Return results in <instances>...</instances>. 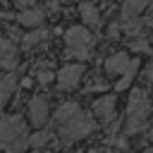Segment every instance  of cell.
<instances>
[{
	"instance_id": "9a60e30c",
	"label": "cell",
	"mask_w": 153,
	"mask_h": 153,
	"mask_svg": "<svg viewBox=\"0 0 153 153\" xmlns=\"http://www.w3.org/2000/svg\"><path fill=\"white\" fill-rule=\"evenodd\" d=\"M50 139H53V134L43 129V131H36L33 136H29V146H33V148H41V146H45Z\"/></svg>"
},
{
	"instance_id": "30bf717a",
	"label": "cell",
	"mask_w": 153,
	"mask_h": 153,
	"mask_svg": "<svg viewBox=\"0 0 153 153\" xmlns=\"http://www.w3.org/2000/svg\"><path fill=\"white\" fill-rule=\"evenodd\" d=\"M43 17H45V12L43 10H36V7H26V10H22L19 12V17H17V22L22 24V26H41L43 24Z\"/></svg>"
},
{
	"instance_id": "7a4b0ae2",
	"label": "cell",
	"mask_w": 153,
	"mask_h": 153,
	"mask_svg": "<svg viewBox=\"0 0 153 153\" xmlns=\"http://www.w3.org/2000/svg\"><path fill=\"white\" fill-rule=\"evenodd\" d=\"M29 146V131L19 115L0 120V148L5 153H22Z\"/></svg>"
},
{
	"instance_id": "ac0fdd59",
	"label": "cell",
	"mask_w": 153,
	"mask_h": 153,
	"mask_svg": "<svg viewBox=\"0 0 153 153\" xmlns=\"http://www.w3.org/2000/svg\"><path fill=\"white\" fill-rule=\"evenodd\" d=\"M33 2H36V0H14V7L26 10V7H33Z\"/></svg>"
},
{
	"instance_id": "8992f818",
	"label": "cell",
	"mask_w": 153,
	"mask_h": 153,
	"mask_svg": "<svg viewBox=\"0 0 153 153\" xmlns=\"http://www.w3.org/2000/svg\"><path fill=\"white\" fill-rule=\"evenodd\" d=\"M136 67H139V60H134V57H129V55H124V53H115L112 57L105 60V72H108V74H117V76H122V74H134Z\"/></svg>"
},
{
	"instance_id": "3957f363",
	"label": "cell",
	"mask_w": 153,
	"mask_h": 153,
	"mask_svg": "<svg viewBox=\"0 0 153 153\" xmlns=\"http://www.w3.org/2000/svg\"><path fill=\"white\" fill-rule=\"evenodd\" d=\"M151 117V100L143 88H134L127 105V134H136L146 127V120Z\"/></svg>"
},
{
	"instance_id": "5b68a950",
	"label": "cell",
	"mask_w": 153,
	"mask_h": 153,
	"mask_svg": "<svg viewBox=\"0 0 153 153\" xmlns=\"http://www.w3.org/2000/svg\"><path fill=\"white\" fill-rule=\"evenodd\" d=\"M84 74H86L84 65L74 62V65H65V67H62V69L55 74V79H57V86H60L62 91H74V88L81 84Z\"/></svg>"
},
{
	"instance_id": "4fadbf2b",
	"label": "cell",
	"mask_w": 153,
	"mask_h": 153,
	"mask_svg": "<svg viewBox=\"0 0 153 153\" xmlns=\"http://www.w3.org/2000/svg\"><path fill=\"white\" fill-rule=\"evenodd\" d=\"M151 0H124L122 5V19H129V17H136Z\"/></svg>"
},
{
	"instance_id": "9c48e42d",
	"label": "cell",
	"mask_w": 153,
	"mask_h": 153,
	"mask_svg": "<svg viewBox=\"0 0 153 153\" xmlns=\"http://www.w3.org/2000/svg\"><path fill=\"white\" fill-rule=\"evenodd\" d=\"M17 65H19V57H17L14 41H10V38H0V67H5V69H14Z\"/></svg>"
},
{
	"instance_id": "7402d4cb",
	"label": "cell",
	"mask_w": 153,
	"mask_h": 153,
	"mask_svg": "<svg viewBox=\"0 0 153 153\" xmlns=\"http://www.w3.org/2000/svg\"><path fill=\"white\" fill-rule=\"evenodd\" d=\"M88 153H103V151H100V148H93V151H88Z\"/></svg>"
},
{
	"instance_id": "d6986e66",
	"label": "cell",
	"mask_w": 153,
	"mask_h": 153,
	"mask_svg": "<svg viewBox=\"0 0 153 153\" xmlns=\"http://www.w3.org/2000/svg\"><path fill=\"white\" fill-rule=\"evenodd\" d=\"M131 48H134V50H143V53H146V50H148V43H146V41H131Z\"/></svg>"
},
{
	"instance_id": "ffe728a7",
	"label": "cell",
	"mask_w": 153,
	"mask_h": 153,
	"mask_svg": "<svg viewBox=\"0 0 153 153\" xmlns=\"http://www.w3.org/2000/svg\"><path fill=\"white\" fill-rule=\"evenodd\" d=\"M146 76H148V81L153 84V62H151V65L146 67Z\"/></svg>"
},
{
	"instance_id": "8fae6325",
	"label": "cell",
	"mask_w": 153,
	"mask_h": 153,
	"mask_svg": "<svg viewBox=\"0 0 153 153\" xmlns=\"http://www.w3.org/2000/svg\"><path fill=\"white\" fill-rule=\"evenodd\" d=\"M14 86H17V76L14 74H7V76L0 79V112L5 110V105H7V100H10L12 91H14Z\"/></svg>"
},
{
	"instance_id": "5bb4252c",
	"label": "cell",
	"mask_w": 153,
	"mask_h": 153,
	"mask_svg": "<svg viewBox=\"0 0 153 153\" xmlns=\"http://www.w3.org/2000/svg\"><path fill=\"white\" fill-rule=\"evenodd\" d=\"M45 38H48V31H45V29H38V26H36L33 31H29L26 36H22V41H24V45H26V48H31V45H38V43H43Z\"/></svg>"
},
{
	"instance_id": "7c38bea8",
	"label": "cell",
	"mask_w": 153,
	"mask_h": 153,
	"mask_svg": "<svg viewBox=\"0 0 153 153\" xmlns=\"http://www.w3.org/2000/svg\"><path fill=\"white\" fill-rule=\"evenodd\" d=\"M79 12H81V19H84L88 26L98 29V26L103 24V22H100V12H98V10H96V5H91V2H81Z\"/></svg>"
},
{
	"instance_id": "e0dca14e",
	"label": "cell",
	"mask_w": 153,
	"mask_h": 153,
	"mask_svg": "<svg viewBox=\"0 0 153 153\" xmlns=\"http://www.w3.org/2000/svg\"><path fill=\"white\" fill-rule=\"evenodd\" d=\"M129 84H131V74H122V79L115 84V88L117 91H124V88H129Z\"/></svg>"
},
{
	"instance_id": "6da1fadb",
	"label": "cell",
	"mask_w": 153,
	"mask_h": 153,
	"mask_svg": "<svg viewBox=\"0 0 153 153\" xmlns=\"http://www.w3.org/2000/svg\"><path fill=\"white\" fill-rule=\"evenodd\" d=\"M55 127L62 134V139L69 143V141L86 139L96 129V120L86 115L76 103H62L55 112Z\"/></svg>"
},
{
	"instance_id": "ba28073f",
	"label": "cell",
	"mask_w": 153,
	"mask_h": 153,
	"mask_svg": "<svg viewBox=\"0 0 153 153\" xmlns=\"http://www.w3.org/2000/svg\"><path fill=\"white\" fill-rule=\"evenodd\" d=\"M115 105H117V98L115 96H100L96 103H93V115L103 122V124H110L115 120Z\"/></svg>"
},
{
	"instance_id": "603a6c76",
	"label": "cell",
	"mask_w": 153,
	"mask_h": 153,
	"mask_svg": "<svg viewBox=\"0 0 153 153\" xmlns=\"http://www.w3.org/2000/svg\"><path fill=\"white\" fill-rule=\"evenodd\" d=\"M151 139H153V129H151Z\"/></svg>"
},
{
	"instance_id": "52a82bcc",
	"label": "cell",
	"mask_w": 153,
	"mask_h": 153,
	"mask_svg": "<svg viewBox=\"0 0 153 153\" xmlns=\"http://www.w3.org/2000/svg\"><path fill=\"white\" fill-rule=\"evenodd\" d=\"M26 112H29V120H31L33 127H43V124L48 122V112H50L48 98H45V96H33V98L29 100Z\"/></svg>"
},
{
	"instance_id": "2e32d148",
	"label": "cell",
	"mask_w": 153,
	"mask_h": 153,
	"mask_svg": "<svg viewBox=\"0 0 153 153\" xmlns=\"http://www.w3.org/2000/svg\"><path fill=\"white\" fill-rule=\"evenodd\" d=\"M36 79H38V84H50L55 79V72L41 65V67H36Z\"/></svg>"
},
{
	"instance_id": "cb8c5ba5",
	"label": "cell",
	"mask_w": 153,
	"mask_h": 153,
	"mask_svg": "<svg viewBox=\"0 0 153 153\" xmlns=\"http://www.w3.org/2000/svg\"><path fill=\"white\" fill-rule=\"evenodd\" d=\"M36 153H38V151H36Z\"/></svg>"
},
{
	"instance_id": "44dd1931",
	"label": "cell",
	"mask_w": 153,
	"mask_h": 153,
	"mask_svg": "<svg viewBox=\"0 0 153 153\" xmlns=\"http://www.w3.org/2000/svg\"><path fill=\"white\" fill-rule=\"evenodd\" d=\"M22 86H24V88H29V86H31V79H29V76H26V79H22Z\"/></svg>"
},
{
	"instance_id": "277c9868",
	"label": "cell",
	"mask_w": 153,
	"mask_h": 153,
	"mask_svg": "<svg viewBox=\"0 0 153 153\" xmlns=\"http://www.w3.org/2000/svg\"><path fill=\"white\" fill-rule=\"evenodd\" d=\"M96 43V36L86 26H69L65 33V45H67V57H79L86 60L91 55V48Z\"/></svg>"
}]
</instances>
